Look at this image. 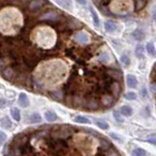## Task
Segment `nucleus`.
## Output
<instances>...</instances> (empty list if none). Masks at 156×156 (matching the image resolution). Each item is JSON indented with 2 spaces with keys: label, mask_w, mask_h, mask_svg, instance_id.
Wrapping results in <instances>:
<instances>
[{
  "label": "nucleus",
  "mask_w": 156,
  "mask_h": 156,
  "mask_svg": "<svg viewBox=\"0 0 156 156\" xmlns=\"http://www.w3.org/2000/svg\"><path fill=\"white\" fill-rule=\"evenodd\" d=\"M107 74H109L111 78H113L116 81H120L122 78V73L118 69H115V68H112V69L107 70Z\"/></svg>",
  "instance_id": "4"
},
{
  "label": "nucleus",
  "mask_w": 156,
  "mask_h": 156,
  "mask_svg": "<svg viewBox=\"0 0 156 156\" xmlns=\"http://www.w3.org/2000/svg\"><path fill=\"white\" fill-rule=\"evenodd\" d=\"M55 2L57 4H59L63 8H66L68 10L72 9V3L70 0H55Z\"/></svg>",
  "instance_id": "10"
},
{
  "label": "nucleus",
  "mask_w": 156,
  "mask_h": 156,
  "mask_svg": "<svg viewBox=\"0 0 156 156\" xmlns=\"http://www.w3.org/2000/svg\"><path fill=\"white\" fill-rule=\"evenodd\" d=\"M77 1L79 2L80 4H82V5H86V2H87V0H77Z\"/></svg>",
  "instance_id": "27"
},
{
  "label": "nucleus",
  "mask_w": 156,
  "mask_h": 156,
  "mask_svg": "<svg viewBox=\"0 0 156 156\" xmlns=\"http://www.w3.org/2000/svg\"><path fill=\"white\" fill-rule=\"evenodd\" d=\"M147 143H149V144H151L156 145V138H151V139H148V140H147Z\"/></svg>",
  "instance_id": "26"
},
{
  "label": "nucleus",
  "mask_w": 156,
  "mask_h": 156,
  "mask_svg": "<svg viewBox=\"0 0 156 156\" xmlns=\"http://www.w3.org/2000/svg\"><path fill=\"white\" fill-rule=\"evenodd\" d=\"M75 39L80 44H86L89 40V35L85 31H80L75 35Z\"/></svg>",
  "instance_id": "2"
},
{
  "label": "nucleus",
  "mask_w": 156,
  "mask_h": 156,
  "mask_svg": "<svg viewBox=\"0 0 156 156\" xmlns=\"http://www.w3.org/2000/svg\"><path fill=\"white\" fill-rule=\"evenodd\" d=\"M42 19H47V20H56L57 19V14L54 12H50V13H46L45 16H43Z\"/></svg>",
  "instance_id": "23"
},
{
  "label": "nucleus",
  "mask_w": 156,
  "mask_h": 156,
  "mask_svg": "<svg viewBox=\"0 0 156 156\" xmlns=\"http://www.w3.org/2000/svg\"><path fill=\"white\" fill-rule=\"evenodd\" d=\"M146 152L143 148H136L133 151V156H145Z\"/></svg>",
  "instance_id": "19"
},
{
  "label": "nucleus",
  "mask_w": 156,
  "mask_h": 156,
  "mask_svg": "<svg viewBox=\"0 0 156 156\" xmlns=\"http://www.w3.org/2000/svg\"><path fill=\"white\" fill-rule=\"evenodd\" d=\"M5 140H6V135L0 131V141H2L3 143V141H5Z\"/></svg>",
  "instance_id": "25"
},
{
  "label": "nucleus",
  "mask_w": 156,
  "mask_h": 156,
  "mask_svg": "<svg viewBox=\"0 0 156 156\" xmlns=\"http://www.w3.org/2000/svg\"><path fill=\"white\" fill-rule=\"evenodd\" d=\"M146 52L150 57H156V49L152 42L146 43Z\"/></svg>",
  "instance_id": "8"
},
{
  "label": "nucleus",
  "mask_w": 156,
  "mask_h": 156,
  "mask_svg": "<svg viewBox=\"0 0 156 156\" xmlns=\"http://www.w3.org/2000/svg\"><path fill=\"white\" fill-rule=\"evenodd\" d=\"M153 20H154V22H156V11L153 12V16H152Z\"/></svg>",
  "instance_id": "28"
},
{
  "label": "nucleus",
  "mask_w": 156,
  "mask_h": 156,
  "mask_svg": "<svg viewBox=\"0 0 156 156\" xmlns=\"http://www.w3.org/2000/svg\"><path fill=\"white\" fill-rule=\"evenodd\" d=\"M1 125H2L5 129H9V128L11 127L12 123H11V121L7 118V117H5V118H3V119L1 120Z\"/></svg>",
  "instance_id": "21"
},
{
  "label": "nucleus",
  "mask_w": 156,
  "mask_h": 156,
  "mask_svg": "<svg viewBox=\"0 0 156 156\" xmlns=\"http://www.w3.org/2000/svg\"><path fill=\"white\" fill-rule=\"evenodd\" d=\"M95 124H96L97 126H98L100 129H102V130L108 129V124H107L106 122L102 121V120H96V121H95Z\"/></svg>",
  "instance_id": "20"
},
{
  "label": "nucleus",
  "mask_w": 156,
  "mask_h": 156,
  "mask_svg": "<svg viewBox=\"0 0 156 156\" xmlns=\"http://www.w3.org/2000/svg\"><path fill=\"white\" fill-rule=\"evenodd\" d=\"M98 61L102 63H108L110 61V56L108 55V53L102 52V53H100V55L98 57Z\"/></svg>",
  "instance_id": "12"
},
{
  "label": "nucleus",
  "mask_w": 156,
  "mask_h": 156,
  "mask_svg": "<svg viewBox=\"0 0 156 156\" xmlns=\"http://www.w3.org/2000/svg\"><path fill=\"white\" fill-rule=\"evenodd\" d=\"M121 113L124 116H131L133 114V108L129 105H124L121 107Z\"/></svg>",
  "instance_id": "11"
},
{
  "label": "nucleus",
  "mask_w": 156,
  "mask_h": 156,
  "mask_svg": "<svg viewBox=\"0 0 156 156\" xmlns=\"http://www.w3.org/2000/svg\"><path fill=\"white\" fill-rule=\"evenodd\" d=\"M135 56L136 58H144V51H143V45H140V44H139L138 46L135 47Z\"/></svg>",
  "instance_id": "13"
},
{
  "label": "nucleus",
  "mask_w": 156,
  "mask_h": 156,
  "mask_svg": "<svg viewBox=\"0 0 156 156\" xmlns=\"http://www.w3.org/2000/svg\"><path fill=\"white\" fill-rule=\"evenodd\" d=\"M133 37L135 39L136 41H143L144 39V37H145V33H144V31L143 30V29L138 28L133 32Z\"/></svg>",
  "instance_id": "6"
},
{
  "label": "nucleus",
  "mask_w": 156,
  "mask_h": 156,
  "mask_svg": "<svg viewBox=\"0 0 156 156\" xmlns=\"http://www.w3.org/2000/svg\"><path fill=\"white\" fill-rule=\"evenodd\" d=\"M89 11H90V14H91V17H92V20H93L94 24H95L96 27H99V18H98V16H97L95 10L92 8V7H90L89 8Z\"/></svg>",
  "instance_id": "14"
},
{
  "label": "nucleus",
  "mask_w": 156,
  "mask_h": 156,
  "mask_svg": "<svg viewBox=\"0 0 156 156\" xmlns=\"http://www.w3.org/2000/svg\"><path fill=\"white\" fill-rule=\"evenodd\" d=\"M120 60H121V62L123 63V66H130L131 60H130L129 56H127V55H122L121 58H120Z\"/></svg>",
  "instance_id": "18"
},
{
  "label": "nucleus",
  "mask_w": 156,
  "mask_h": 156,
  "mask_svg": "<svg viewBox=\"0 0 156 156\" xmlns=\"http://www.w3.org/2000/svg\"><path fill=\"white\" fill-rule=\"evenodd\" d=\"M125 99L128 101H134L136 99V95L135 92H129L125 95Z\"/></svg>",
  "instance_id": "22"
},
{
  "label": "nucleus",
  "mask_w": 156,
  "mask_h": 156,
  "mask_svg": "<svg viewBox=\"0 0 156 156\" xmlns=\"http://www.w3.org/2000/svg\"><path fill=\"white\" fill-rule=\"evenodd\" d=\"M104 28L106 32H114L117 29V26L114 22L112 21H107L104 23Z\"/></svg>",
  "instance_id": "7"
},
{
  "label": "nucleus",
  "mask_w": 156,
  "mask_h": 156,
  "mask_svg": "<svg viewBox=\"0 0 156 156\" xmlns=\"http://www.w3.org/2000/svg\"><path fill=\"white\" fill-rule=\"evenodd\" d=\"M11 114H12V117L14 118V120L20 121V119H21V112H20V110H19L18 108H16V107H13V108L11 109Z\"/></svg>",
  "instance_id": "15"
},
{
  "label": "nucleus",
  "mask_w": 156,
  "mask_h": 156,
  "mask_svg": "<svg viewBox=\"0 0 156 156\" xmlns=\"http://www.w3.org/2000/svg\"><path fill=\"white\" fill-rule=\"evenodd\" d=\"M75 122L79 124H90V120L85 116H77L75 118Z\"/></svg>",
  "instance_id": "16"
},
{
  "label": "nucleus",
  "mask_w": 156,
  "mask_h": 156,
  "mask_svg": "<svg viewBox=\"0 0 156 156\" xmlns=\"http://www.w3.org/2000/svg\"><path fill=\"white\" fill-rule=\"evenodd\" d=\"M127 84L131 89H135L138 86V79L134 74H128L127 75Z\"/></svg>",
  "instance_id": "3"
},
{
  "label": "nucleus",
  "mask_w": 156,
  "mask_h": 156,
  "mask_svg": "<svg viewBox=\"0 0 156 156\" xmlns=\"http://www.w3.org/2000/svg\"><path fill=\"white\" fill-rule=\"evenodd\" d=\"M153 68H154V69H156V63H155V66H153Z\"/></svg>",
  "instance_id": "29"
},
{
  "label": "nucleus",
  "mask_w": 156,
  "mask_h": 156,
  "mask_svg": "<svg viewBox=\"0 0 156 156\" xmlns=\"http://www.w3.org/2000/svg\"><path fill=\"white\" fill-rule=\"evenodd\" d=\"M19 105H20L22 107H27L30 105V100H29V98L26 94H20L19 96Z\"/></svg>",
  "instance_id": "5"
},
{
  "label": "nucleus",
  "mask_w": 156,
  "mask_h": 156,
  "mask_svg": "<svg viewBox=\"0 0 156 156\" xmlns=\"http://www.w3.org/2000/svg\"><path fill=\"white\" fill-rule=\"evenodd\" d=\"M44 116H45V119L47 121H49V122H54V121L57 120V115H56V113H55V112L51 111V110L46 111Z\"/></svg>",
  "instance_id": "9"
},
{
  "label": "nucleus",
  "mask_w": 156,
  "mask_h": 156,
  "mask_svg": "<svg viewBox=\"0 0 156 156\" xmlns=\"http://www.w3.org/2000/svg\"><path fill=\"white\" fill-rule=\"evenodd\" d=\"M14 156H122L111 141L93 130L70 125L55 126L33 134L26 133L17 143Z\"/></svg>",
  "instance_id": "1"
},
{
  "label": "nucleus",
  "mask_w": 156,
  "mask_h": 156,
  "mask_svg": "<svg viewBox=\"0 0 156 156\" xmlns=\"http://www.w3.org/2000/svg\"><path fill=\"white\" fill-rule=\"evenodd\" d=\"M114 117H115L116 120L118 121V122H122V121H123V119L121 118V116H120L118 111H114Z\"/></svg>",
  "instance_id": "24"
},
{
  "label": "nucleus",
  "mask_w": 156,
  "mask_h": 156,
  "mask_svg": "<svg viewBox=\"0 0 156 156\" xmlns=\"http://www.w3.org/2000/svg\"><path fill=\"white\" fill-rule=\"evenodd\" d=\"M30 122H31V123H32V124L40 123V122H41V116L38 113H33L30 117Z\"/></svg>",
  "instance_id": "17"
}]
</instances>
